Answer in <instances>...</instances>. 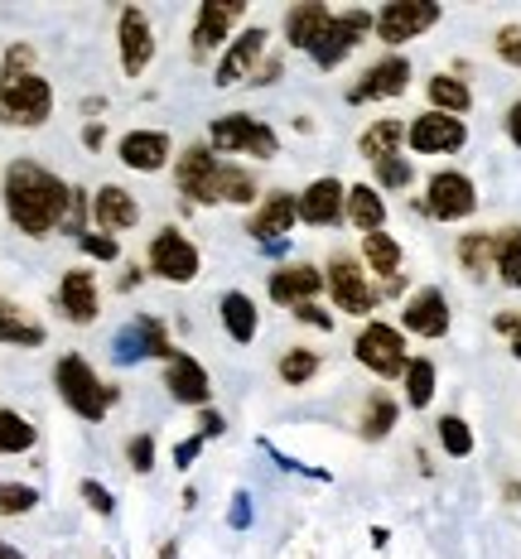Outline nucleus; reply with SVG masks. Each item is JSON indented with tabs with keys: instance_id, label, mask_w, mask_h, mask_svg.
<instances>
[{
	"instance_id": "f257e3e1",
	"label": "nucleus",
	"mask_w": 521,
	"mask_h": 559,
	"mask_svg": "<svg viewBox=\"0 0 521 559\" xmlns=\"http://www.w3.org/2000/svg\"><path fill=\"white\" fill-rule=\"evenodd\" d=\"M68 207H73V189L44 165L15 159L5 169V213L25 237H49L54 227H63Z\"/></svg>"
},
{
	"instance_id": "f03ea898",
	"label": "nucleus",
	"mask_w": 521,
	"mask_h": 559,
	"mask_svg": "<svg viewBox=\"0 0 521 559\" xmlns=\"http://www.w3.org/2000/svg\"><path fill=\"white\" fill-rule=\"evenodd\" d=\"M49 116H54V87L34 73V49L29 44L5 49V68H0V121L34 131Z\"/></svg>"
},
{
	"instance_id": "7ed1b4c3",
	"label": "nucleus",
	"mask_w": 521,
	"mask_h": 559,
	"mask_svg": "<svg viewBox=\"0 0 521 559\" xmlns=\"http://www.w3.org/2000/svg\"><path fill=\"white\" fill-rule=\"evenodd\" d=\"M54 386H58V395H63L68 411L83 415V419H107L111 401H116V391H111V386H102V377L87 367V357H78V353L58 357V367H54Z\"/></svg>"
},
{
	"instance_id": "20e7f679",
	"label": "nucleus",
	"mask_w": 521,
	"mask_h": 559,
	"mask_svg": "<svg viewBox=\"0 0 521 559\" xmlns=\"http://www.w3.org/2000/svg\"><path fill=\"white\" fill-rule=\"evenodd\" d=\"M208 140H213V150H223V155H251V159H275L281 155V140L265 121L247 111H232V116H217L213 126H208Z\"/></svg>"
},
{
	"instance_id": "39448f33",
	"label": "nucleus",
	"mask_w": 521,
	"mask_h": 559,
	"mask_svg": "<svg viewBox=\"0 0 521 559\" xmlns=\"http://www.w3.org/2000/svg\"><path fill=\"white\" fill-rule=\"evenodd\" d=\"M353 357L363 362L372 377L391 381V377H405V367H411V353H405V337L401 329H391V323H367L363 333H357L353 343Z\"/></svg>"
},
{
	"instance_id": "423d86ee",
	"label": "nucleus",
	"mask_w": 521,
	"mask_h": 559,
	"mask_svg": "<svg viewBox=\"0 0 521 559\" xmlns=\"http://www.w3.org/2000/svg\"><path fill=\"white\" fill-rule=\"evenodd\" d=\"M372 29H377V15H372V10H343V15L329 20V29L319 34V44L309 49V58H315L319 68H339L343 58L353 53Z\"/></svg>"
},
{
	"instance_id": "0eeeda50",
	"label": "nucleus",
	"mask_w": 521,
	"mask_h": 559,
	"mask_svg": "<svg viewBox=\"0 0 521 559\" xmlns=\"http://www.w3.org/2000/svg\"><path fill=\"white\" fill-rule=\"evenodd\" d=\"M421 207L435 217V223H463V217H473V207H478V189H473L469 174L439 169L430 179V189H425Z\"/></svg>"
},
{
	"instance_id": "6e6552de",
	"label": "nucleus",
	"mask_w": 521,
	"mask_h": 559,
	"mask_svg": "<svg viewBox=\"0 0 521 559\" xmlns=\"http://www.w3.org/2000/svg\"><path fill=\"white\" fill-rule=\"evenodd\" d=\"M439 15H445V10H439L435 0H391V5L377 10V39L411 44V39H421L425 29H435Z\"/></svg>"
},
{
	"instance_id": "1a4fd4ad",
	"label": "nucleus",
	"mask_w": 521,
	"mask_h": 559,
	"mask_svg": "<svg viewBox=\"0 0 521 559\" xmlns=\"http://www.w3.org/2000/svg\"><path fill=\"white\" fill-rule=\"evenodd\" d=\"M323 285L333 289V305L343 313H357V319H367V313L377 309V285L367 280V271L353 261V255H333L329 261V275H323Z\"/></svg>"
},
{
	"instance_id": "9d476101",
	"label": "nucleus",
	"mask_w": 521,
	"mask_h": 559,
	"mask_svg": "<svg viewBox=\"0 0 521 559\" xmlns=\"http://www.w3.org/2000/svg\"><path fill=\"white\" fill-rule=\"evenodd\" d=\"M463 140H469V126L445 111H425L405 126V145L415 155H454V150H463Z\"/></svg>"
},
{
	"instance_id": "9b49d317",
	"label": "nucleus",
	"mask_w": 521,
	"mask_h": 559,
	"mask_svg": "<svg viewBox=\"0 0 521 559\" xmlns=\"http://www.w3.org/2000/svg\"><path fill=\"white\" fill-rule=\"evenodd\" d=\"M199 247H193L183 231L165 227L155 241H150V271H155L159 280H174V285H189L193 275H199Z\"/></svg>"
},
{
	"instance_id": "f8f14e48",
	"label": "nucleus",
	"mask_w": 521,
	"mask_h": 559,
	"mask_svg": "<svg viewBox=\"0 0 521 559\" xmlns=\"http://www.w3.org/2000/svg\"><path fill=\"white\" fill-rule=\"evenodd\" d=\"M411 87V63L401 53H387L381 63H372L353 87H347V102L363 107V102H387V97H401Z\"/></svg>"
},
{
	"instance_id": "ddd939ff",
	"label": "nucleus",
	"mask_w": 521,
	"mask_h": 559,
	"mask_svg": "<svg viewBox=\"0 0 521 559\" xmlns=\"http://www.w3.org/2000/svg\"><path fill=\"white\" fill-rule=\"evenodd\" d=\"M116 39H121V68L131 78H141L150 68V58H155V29H150L145 10L126 5L121 20H116Z\"/></svg>"
},
{
	"instance_id": "4468645a",
	"label": "nucleus",
	"mask_w": 521,
	"mask_h": 559,
	"mask_svg": "<svg viewBox=\"0 0 521 559\" xmlns=\"http://www.w3.org/2000/svg\"><path fill=\"white\" fill-rule=\"evenodd\" d=\"M217 174H223V159L208 145H193V150H183L174 179H179V193H189L193 203H217Z\"/></svg>"
},
{
	"instance_id": "2eb2a0df",
	"label": "nucleus",
	"mask_w": 521,
	"mask_h": 559,
	"mask_svg": "<svg viewBox=\"0 0 521 559\" xmlns=\"http://www.w3.org/2000/svg\"><path fill=\"white\" fill-rule=\"evenodd\" d=\"M401 323H405V333H415V337H445L449 333L445 289H435V285L415 289V295L405 299V309H401Z\"/></svg>"
},
{
	"instance_id": "dca6fc26",
	"label": "nucleus",
	"mask_w": 521,
	"mask_h": 559,
	"mask_svg": "<svg viewBox=\"0 0 521 559\" xmlns=\"http://www.w3.org/2000/svg\"><path fill=\"white\" fill-rule=\"evenodd\" d=\"M141 357H174L169 333L159 319H135L116 333V362L131 367V362H141Z\"/></svg>"
},
{
	"instance_id": "f3484780",
	"label": "nucleus",
	"mask_w": 521,
	"mask_h": 559,
	"mask_svg": "<svg viewBox=\"0 0 521 559\" xmlns=\"http://www.w3.org/2000/svg\"><path fill=\"white\" fill-rule=\"evenodd\" d=\"M241 15H247V5H241V0H203V5H199V25H193V58L213 53Z\"/></svg>"
},
{
	"instance_id": "a211bd4d",
	"label": "nucleus",
	"mask_w": 521,
	"mask_h": 559,
	"mask_svg": "<svg viewBox=\"0 0 521 559\" xmlns=\"http://www.w3.org/2000/svg\"><path fill=\"white\" fill-rule=\"evenodd\" d=\"M265 34L261 25H251V29H241L237 39L227 44V53H223V63H217V78L213 83L217 87H232V83H241V78H251V68L261 63V53H265Z\"/></svg>"
},
{
	"instance_id": "6ab92c4d",
	"label": "nucleus",
	"mask_w": 521,
	"mask_h": 559,
	"mask_svg": "<svg viewBox=\"0 0 521 559\" xmlns=\"http://www.w3.org/2000/svg\"><path fill=\"white\" fill-rule=\"evenodd\" d=\"M116 155H121V165H126V169H135V174H155V169H165V165H169L174 140H169L165 131H131V135H121Z\"/></svg>"
},
{
	"instance_id": "aec40b11",
	"label": "nucleus",
	"mask_w": 521,
	"mask_h": 559,
	"mask_svg": "<svg viewBox=\"0 0 521 559\" xmlns=\"http://www.w3.org/2000/svg\"><path fill=\"white\" fill-rule=\"evenodd\" d=\"M347 213V189L339 179H315L299 193V223L309 227H333Z\"/></svg>"
},
{
	"instance_id": "412c9836",
	"label": "nucleus",
	"mask_w": 521,
	"mask_h": 559,
	"mask_svg": "<svg viewBox=\"0 0 521 559\" xmlns=\"http://www.w3.org/2000/svg\"><path fill=\"white\" fill-rule=\"evenodd\" d=\"M58 309H63L68 323H92L102 309V295H97V275L92 271H68L58 280Z\"/></svg>"
},
{
	"instance_id": "4be33fe9",
	"label": "nucleus",
	"mask_w": 521,
	"mask_h": 559,
	"mask_svg": "<svg viewBox=\"0 0 521 559\" xmlns=\"http://www.w3.org/2000/svg\"><path fill=\"white\" fill-rule=\"evenodd\" d=\"M92 217H97L102 231H131L141 223V203H135L121 183H102V189L92 193Z\"/></svg>"
},
{
	"instance_id": "5701e85b",
	"label": "nucleus",
	"mask_w": 521,
	"mask_h": 559,
	"mask_svg": "<svg viewBox=\"0 0 521 559\" xmlns=\"http://www.w3.org/2000/svg\"><path fill=\"white\" fill-rule=\"evenodd\" d=\"M295 223H299V198H295V193H271V198H265V203L257 207V213H251L247 231H251L257 241H271V247H275V241H281Z\"/></svg>"
},
{
	"instance_id": "b1692460",
	"label": "nucleus",
	"mask_w": 521,
	"mask_h": 559,
	"mask_svg": "<svg viewBox=\"0 0 521 559\" xmlns=\"http://www.w3.org/2000/svg\"><path fill=\"white\" fill-rule=\"evenodd\" d=\"M165 386H169V395L179 405H208V395H213V381H208V371L193 362V357H183V353L169 357Z\"/></svg>"
},
{
	"instance_id": "393cba45",
	"label": "nucleus",
	"mask_w": 521,
	"mask_h": 559,
	"mask_svg": "<svg viewBox=\"0 0 521 559\" xmlns=\"http://www.w3.org/2000/svg\"><path fill=\"white\" fill-rule=\"evenodd\" d=\"M319 289H323V275L315 271V265H285V271L271 275V299L275 305H289V309L315 305Z\"/></svg>"
},
{
	"instance_id": "a878e982",
	"label": "nucleus",
	"mask_w": 521,
	"mask_h": 559,
	"mask_svg": "<svg viewBox=\"0 0 521 559\" xmlns=\"http://www.w3.org/2000/svg\"><path fill=\"white\" fill-rule=\"evenodd\" d=\"M329 20H333V10L329 5H319V0H299L295 10L285 15V39H289V49H315L319 44V34L329 29Z\"/></svg>"
},
{
	"instance_id": "bb28decb",
	"label": "nucleus",
	"mask_w": 521,
	"mask_h": 559,
	"mask_svg": "<svg viewBox=\"0 0 521 559\" xmlns=\"http://www.w3.org/2000/svg\"><path fill=\"white\" fill-rule=\"evenodd\" d=\"M343 217L363 231V237H372V231L387 227V198H381L372 183H353V189H347V213Z\"/></svg>"
},
{
	"instance_id": "cd10ccee",
	"label": "nucleus",
	"mask_w": 521,
	"mask_h": 559,
	"mask_svg": "<svg viewBox=\"0 0 521 559\" xmlns=\"http://www.w3.org/2000/svg\"><path fill=\"white\" fill-rule=\"evenodd\" d=\"M44 323H34L15 299H0V343L5 347H44Z\"/></svg>"
},
{
	"instance_id": "c85d7f7f",
	"label": "nucleus",
	"mask_w": 521,
	"mask_h": 559,
	"mask_svg": "<svg viewBox=\"0 0 521 559\" xmlns=\"http://www.w3.org/2000/svg\"><path fill=\"white\" fill-rule=\"evenodd\" d=\"M363 261L391 285V280H401V241L391 231H372V237H363Z\"/></svg>"
},
{
	"instance_id": "c756f323",
	"label": "nucleus",
	"mask_w": 521,
	"mask_h": 559,
	"mask_svg": "<svg viewBox=\"0 0 521 559\" xmlns=\"http://www.w3.org/2000/svg\"><path fill=\"white\" fill-rule=\"evenodd\" d=\"M469 107H473V92H469L463 78H454V73L430 78V111H445V116H459L463 121V111Z\"/></svg>"
},
{
	"instance_id": "7c9ffc66",
	"label": "nucleus",
	"mask_w": 521,
	"mask_h": 559,
	"mask_svg": "<svg viewBox=\"0 0 521 559\" xmlns=\"http://www.w3.org/2000/svg\"><path fill=\"white\" fill-rule=\"evenodd\" d=\"M401 140H405V126L391 121V116H381V121H372V126L363 131L357 150H363V159H372V165H377V159H391V155H396Z\"/></svg>"
},
{
	"instance_id": "2f4dec72",
	"label": "nucleus",
	"mask_w": 521,
	"mask_h": 559,
	"mask_svg": "<svg viewBox=\"0 0 521 559\" xmlns=\"http://www.w3.org/2000/svg\"><path fill=\"white\" fill-rule=\"evenodd\" d=\"M493 265H497V275H502L507 289H521V227L497 231V241H493Z\"/></svg>"
},
{
	"instance_id": "473e14b6",
	"label": "nucleus",
	"mask_w": 521,
	"mask_h": 559,
	"mask_svg": "<svg viewBox=\"0 0 521 559\" xmlns=\"http://www.w3.org/2000/svg\"><path fill=\"white\" fill-rule=\"evenodd\" d=\"M223 323H227L232 343H251L257 337V305L241 289H232V295H223Z\"/></svg>"
},
{
	"instance_id": "72a5a7b5",
	"label": "nucleus",
	"mask_w": 521,
	"mask_h": 559,
	"mask_svg": "<svg viewBox=\"0 0 521 559\" xmlns=\"http://www.w3.org/2000/svg\"><path fill=\"white\" fill-rule=\"evenodd\" d=\"M396 415H401V405L387 391H372L363 405V439H387L396 429Z\"/></svg>"
},
{
	"instance_id": "f704fd0d",
	"label": "nucleus",
	"mask_w": 521,
	"mask_h": 559,
	"mask_svg": "<svg viewBox=\"0 0 521 559\" xmlns=\"http://www.w3.org/2000/svg\"><path fill=\"white\" fill-rule=\"evenodd\" d=\"M493 231H463L459 237V265L469 271L473 280H483L493 271Z\"/></svg>"
},
{
	"instance_id": "c9c22d12",
	"label": "nucleus",
	"mask_w": 521,
	"mask_h": 559,
	"mask_svg": "<svg viewBox=\"0 0 521 559\" xmlns=\"http://www.w3.org/2000/svg\"><path fill=\"white\" fill-rule=\"evenodd\" d=\"M430 401H435V362L430 357H411V367H405V405L425 411Z\"/></svg>"
},
{
	"instance_id": "e433bc0d",
	"label": "nucleus",
	"mask_w": 521,
	"mask_h": 559,
	"mask_svg": "<svg viewBox=\"0 0 521 559\" xmlns=\"http://www.w3.org/2000/svg\"><path fill=\"white\" fill-rule=\"evenodd\" d=\"M34 439H39V429H34L25 415L0 411V453H29Z\"/></svg>"
},
{
	"instance_id": "4c0bfd02",
	"label": "nucleus",
	"mask_w": 521,
	"mask_h": 559,
	"mask_svg": "<svg viewBox=\"0 0 521 559\" xmlns=\"http://www.w3.org/2000/svg\"><path fill=\"white\" fill-rule=\"evenodd\" d=\"M435 429H439V444H445L449 459H469V453H473V429H469V419L445 415Z\"/></svg>"
},
{
	"instance_id": "58836bf2",
	"label": "nucleus",
	"mask_w": 521,
	"mask_h": 559,
	"mask_svg": "<svg viewBox=\"0 0 521 559\" xmlns=\"http://www.w3.org/2000/svg\"><path fill=\"white\" fill-rule=\"evenodd\" d=\"M251 203L257 198V179H251L247 169H237V165H223V174H217V203Z\"/></svg>"
},
{
	"instance_id": "ea45409f",
	"label": "nucleus",
	"mask_w": 521,
	"mask_h": 559,
	"mask_svg": "<svg viewBox=\"0 0 521 559\" xmlns=\"http://www.w3.org/2000/svg\"><path fill=\"white\" fill-rule=\"evenodd\" d=\"M319 371V353H309V347H295V353L281 357V381L285 386H305V381H315Z\"/></svg>"
},
{
	"instance_id": "a19ab883",
	"label": "nucleus",
	"mask_w": 521,
	"mask_h": 559,
	"mask_svg": "<svg viewBox=\"0 0 521 559\" xmlns=\"http://www.w3.org/2000/svg\"><path fill=\"white\" fill-rule=\"evenodd\" d=\"M39 507V492L29 483H0V516H25Z\"/></svg>"
},
{
	"instance_id": "79ce46f5",
	"label": "nucleus",
	"mask_w": 521,
	"mask_h": 559,
	"mask_svg": "<svg viewBox=\"0 0 521 559\" xmlns=\"http://www.w3.org/2000/svg\"><path fill=\"white\" fill-rule=\"evenodd\" d=\"M411 179H415L411 159H401V155L377 159V183H381V189H405V183H411Z\"/></svg>"
},
{
	"instance_id": "37998d69",
	"label": "nucleus",
	"mask_w": 521,
	"mask_h": 559,
	"mask_svg": "<svg viewBox=\"0 0 521 559\" xmlns=\"http://www.w3.org/2000/svg\"><path fill=\"white\" fill-rule=\"evenodd\" d=\"M493 49H497V58H502L507 68H521V25H502V29H497Z\"/></svg>"
},
{
	"instance_id": "c03bdc74",
	"label": "nucleus",
	"mask_w": 521,
	"mask_h": 559,
	"mask_svg": "<svg viewBox=\"0 0 521 559\" xmlns=\"http://www.w3.org/2000/svg\"><path fill=\"white\" fill-rule=\"evenodd\" d=\"M126 459H131L135 473H150V463H155V439H150V435H135L131 444H126Z\"/></svg>"
},
{
	"instance_id": "a18cd8bd",
	"label": "nucleus",
	"mask_w": 521,
	"mask_h": 559,
	"mask_svg": "<svg viewBox=\"0 0 521 559\" xmlns=\"http://www.w3.org/2000/svg\"><path fill=\"white\" fill-rule=\"evenodd\" d=\"M83 502H87L92 511H97V516H111V511H116V497H111L102 483H92V477L83 483Z\"/></svg>"
},
{
	"instance_id": "49530a36",
	"label": "nucleus",
	"mask_w": 521,
	"mask_h": 559,
	"mask_svg": "<svg viewBox=\"0 0 521 559\" xmlns=\"http://www.w3.org/2000/svg\"><path fill=\"white\" fill-rule=\"evenodd\" d=\"M83 251L97 255V261H116V237H102V231H83Z\"/></svg>"
},
{
	"instance_id": "de8ad7c7",
	"label": "nucleus",
	"mask_w": 521,
	"mask_h": 559,
	"mask_svg": "<svg viewBox=\"0 0 521 559\" xmlns=\"http://www.w3.org/2000/svg\"><path fill=\"white\" fill-rule=\"evenodd\" d=\"M493 329L512 337V357L521 362V319H517V313H497V319H493Z\"/></svg>"
},
{
	"instance_id": "09e8293b",
	"label": "nucleus",
	"mask_w": 521,
	"mask_h": 559,
	"mask_svg": "<svg viewBox=\"0 0 521 559\" xmlns=\"http://www.w3.org/2000/svg\"><path fill=\"white\" fill-rule=\"evenodd\" d=\"M295 319H299V323H315V329H323V333L333 329V319H329V313H323L319 305H299V309H295Z\"/></svg>"
},
{
	"instance_id": "8fccbe9b",
	"label": "nucleus",
	"mask_w": 521,
	"mask_h": 559,
	"mask_svg": "<svg viewBox=\"0 0 521 559\" xmlns=\"http://www.w3.org/2000/svg\"><path fill=\"white\" fill-rule=\"evenodd\" d=\"M232 526H237V531L251 526V497H247V492L232 497Z\"/></svg>"
},
{
	"instance_id": "3c124183",
	"label": "nucleus",
	"mask_w": 521,
	"mask_h": 559,
	"mask_svg": "<svg viewBox=\"0 0 521 559\" xmlns=\"http://www.w3.org/2000/svg\"><path fill=\"white\" fill-rule=\"evenodd\" d=\"M199 449H203V435H193V439H183L179 449H174V463H179V468H189L193 459H199Z\"/></svg>"
},
{
	"instance_id": "603ef678",
	"label": "nucleus",
	"mask_w": 521,
	"mask_h": 559,
	"mask_svg": "<svg viewBox=\"0 0 521 559\" xmlns=\"http://www.w3.org/2000/svg\"><path fill=\"white\" fill-rule=\"evenodd\" d=\"M507 135H512V145L521 150V97L507 107Z\"/></svg>"
},
{
	"instance_id": "864d4df0",
	"label": "nucleus",
	"mask_w": 521,
	"mask_h": 559,
	"mask_svg": "<svg viewBox=\"0 0 521 559\" xmlns=\"http://www.w3.org/2000/svg\"><path fill=\"white\" fill-rule=\"evenodd\" d=\"M199 425H203V429H199L203 439H217V435H223V415H217V411H203Z\"/></svg>"
},
{
	"instance_id": "5fc2aeb1",
	"label": "nucleus",
	"mask_w": 521,
	"mask_h": 559,
	"mask_svg": "<svg viewBox=\"0 0 521 559\" xmlns=\"http://www.w3.org/2000/svg\"><path fill=\"white\" fill-rule=\"evenodd\" d=\"M83 140H87V150H97L102 140H107V135H102V126H87V131H83Z\"/></svg>"
},
{
	"instance_id": "6e6d98bb",
	"label": "nucleus",
	"mask_w": 521,
	"mask_h": 559,
	"mask_svg": "<svg viewBox=\"0 0 521 559\" xmlns=\"http://www.w3.org/2000/svg\"><path fill=\"white\" fill-rule=\"evenodd\" d=\"M0 559H25V555H20L15 545H0Z\"/></svg>"
}]
</instances>
